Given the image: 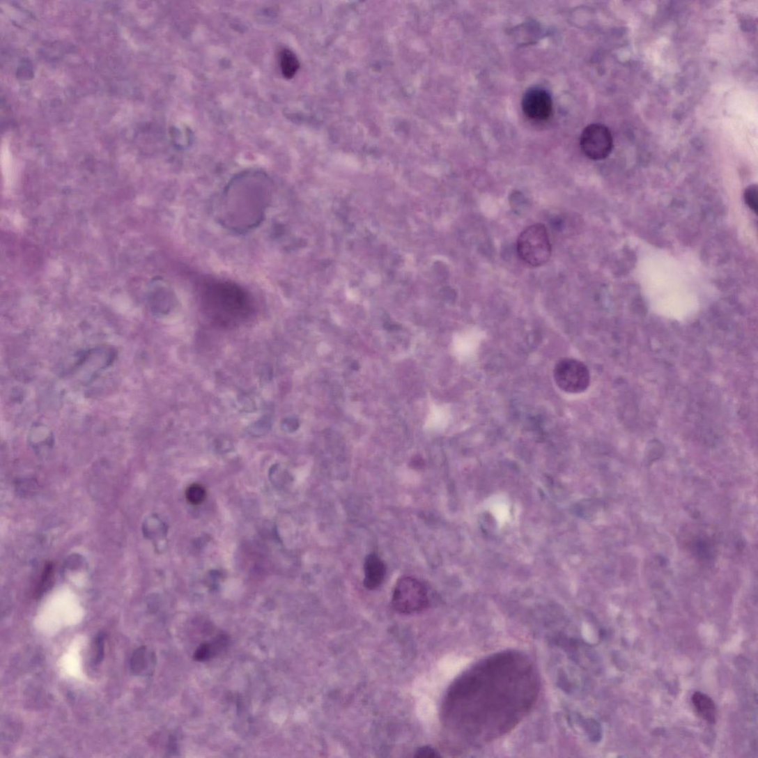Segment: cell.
Listing matches in <instances>:
<instances>
[{
  "mask_svg": "<svg viewBox=\"0 0 758 758\" xmlns=\"http://www.w3.org/2000/svg\"><path fill=\"white\" fill-rule=\"evenodd\" d=\"M186 497L190 503L194 505L200 504L205 500L206 490L203 486L193 484L187 488Z\"/></svg>",
  "mask_w": 758,
  "mask_h": 758,
  "instance_id": "2e32d148",
  "label": "cell"
},
{
  "mask_svg": "<svg viewBox=\"0 0 758 758\" xmlns=\"http://www.w3.org/2000/svg\"><path fill=\"white\" fill-rule=\"evenodd\" d=\"M54 573V566L52 564H47L42 573V575L40 579L38 587L34 591V597L40 598L45 592L49 589L52 582Z\"/></svg>",
  "mask_w": 758,
  "mask_h": 758,
  "instance_id": "9a60e30c",
  "label": "cell"
},
{
  "mask_svg": "<svg viewBox=\"0 0 758 758\" xmlns=\"http://www.w3.org/2000/svg\"><path fill=\"white\" fill-rule=\"evenodd\" d=\"M580 146L585 155L591 160L606 159L613 148L612 133L602 124L589 125L580 135Z\"/></svg>",
  "mask_w": 758,
  "mask_h": 758,
  "instance_id": "52a82bcc",
  "label": "cell"
},
{
  "mask_svg": "<svg viewBox=\"0 0 758 758\" xmlns=\"http://www.w3.org/2000/svg\"><path fill=\"white\" fill-rule=\"evenodd\" d=\"M93 662L94 665H100L105 655V635L100 634L94 640L93 645Z\"/></svg>",
  "mask_w": 758,
  "mask_h": 758,
  "instance_id": "e0dca14e",
  "label": "cell"
},
{
  "mask_svg": "<svg viewBox=\"0 0 758 758\" xmlns=\"http://www.w3.org/2000/svg\"><path fill=\"white\" fill-rule=\"evenodd\" d=\"M429 605L428 592L416 578L403 577L398 580L392 596V606L399 613L411 614Z\"/></svg>",
  "mask_w": 758,
  "mask_h": 758,
  "instance_id": "5b68a950",
  "label": "cell"
},
{
  "mask_svg": "<svg viewBox=\"0 0 758 758\" xmlns=\"http://www.w3.org/2000/svg\"><path fill=\"white\" fill-rule=\"evenodd\" d=\"M552 245L544 224L530 225L518 236L517 252L528 265L538 268L546 264L552 256Z\"/></svg>",
  "mask_w": 758,
  "mask_h": 758,
  "instance_id": "277c9868",
  "label": "cell"
},
{
  "mask_svg": "<svg viewBox=\"0 0 758 758\" xmlns=\"http://www.w3.org/2000/svg\"><path fill=\"white\" fill-rule=\"evenodd\" d=\"M226 640L224 636H219L215 642L201 646L196 651L195 658L198 660H206L215 656L218 651L226 645Z\"/></svg>",
  "mask_w": 758,
  "mask_h": 758,
  "instance_id": "4fadbf2b",
  "label": "cell"
},
{
  "mask_svg": "<svg viewBox=\"0 0 758 758\" xmlns=\"http://www.w3.org/2000/svg\"><path fill=\"white\" fill-rule=\"evenodd\" d=\"M385 575L383 561L375 553L367 555L364 562V587L369 590L377 589L383 583Z\"/></svg>",
  "mask_w": 758,
  "mask_h": 758,
  "instance_id": "9c48e42d",
  "label": "cell"
},
{
  "mask_svg": "<svg viewBox=\"0 0 758 758\" xmlns=\"http://www.w3.org/2000/svg\"><path fill=\"white\" fill-rule=\"evenodd\" d=\"M745 203L755 213L757 212V187L751 185L746 188L744 193Z\"/></svg>",
  "mask_w": 758,
  "mask_h": 758,
  "instance_id": "ac0fdd59",
  "label": "cell"
},
{
  "mask_svg": "<svg viewBox=\"0 0 758 758\" xmlns=\"http://www.w3.org/2000/svg\"><path fill=\"white\" fill-rule=\"evenodd\" d=\"M693 552L702 560H710L713 555V548L709 539L698 537L693 541Z\"/></svg>",
  "mask_w": 758,
  "mask_h": 758,
  "instance_id": "5bb4252c",
  "label": "cell"
},
{
  "mask_svg": "<svg viewBox=\"0 0 758 758\" xmlns=\"http://www.w3.org/2000/svg\"><path fill=\"white\" fill-rule=\"evenodd\" d=\"M553 373L557 386L566 393H583L590 384L587 366L574 359L560 360L555 366Z\"/></svg>",
  "mask_w": 758,
  "mask_h": 758,
  "instance_id": "8992f818",
  "label": "cell"
},
{
  "mask_svg": "<svg viewBox=\"0 0 758 758\" xmlns=\"http://www.w3.org/2000/svg\"><path fill=\"white\" fill-rule=\"evenodd\" d=\"M274 187L263 172L251 171L236 175L217 196L213 215L230 232L240 235L251 232L265 221Z\"/></svg>",
  "mask_w": 758,
  "mask_h": 758,
  "instance_id": "7a4b0ae2",
  "label": "cell"
},
{
  "mask_svg": "<svg viewBox=\"0 0 758 758\" xmlns=\"http://www.w3.org/2000/svg\"><path fill=\"white\" fill-rule=\"evenodd\" d=\"M521 108L529 120L536 123L546 122L553 114V102L550 93L544 88L528 89L521 101Z\"/></svg>",
  "mask_w": 758,
  "mask_h": 758,
  "instance_id": "ba28073f",
  "label": "cell"
},
{
  "mask_svg": "<svg viewBox=\"0 0 758 758\" xmlns=\"http://www.w3.org/2000/svg\"><path fill=\"white\" fill-rule=\"evenodd\" d=\"M201 305L205 314L219 326L240 325L254 312L251 295L235 283L229 281H208L201 290Z\"/></svg>",
  "mask_w": 758,
  "mask_h": 758,
  "instance_id": "3957f363",
  "label": "cell"
},
{
  "mask_svg": "<svg viewBox=\"0 0 758 758\" xmlns=\"http://www.w3.org/2000/svg\"><path fill=\"white\" fill-rule=\"evenodd\" d=\"M692 702L699 716L709 724H715L716 707L712 698L703 693L696 692L693 695Z\"/></svg>",
  "mask_w": 758,
  "mask_h": 758,
  "instance_id": "8fae6325",
  "label": "cell"
},
{
  "mask_svg": "<svg viewBox=\"0 0 758 758\" xmlns=\"http://www.w3.org/2000/svg\"><path fill=\"white\" fill-rule=\"evenodd\" d=\"M155 665V654L146 647H141L135 650L130 661V669L137 676L152 674Z\"/></svg>",
  "mask_w": 758,
  "mask_h": 758,
  "instance_id": "30bf717a",
  "label": "cell"
},
{
  "mask_svg": "<svg viewBox=\"0 0 758 758\" xmlns=\"http://www.w3.org/2000/svg\"><path fill=\"white\" fill-rule=\"evenodd\" d=\"M281 72L286 79H292L300 68L297 57L289 50H284L280 54Z\"/></svg>",
  "mask_w": 758,
  "mask_h": 758,
  "instance_id": "7c38bea8",
  "label": "cell"
},
{
  "mask_svg": "<svg viewBox=\"0 0 758 758\" xmlns=\"http://www.w3.org/2000/svg\"><path fill=\"white\" fill-rule=\"evenodd\" d=\"M539 693L531 660L518 651H502L479 661L453 683L443 704V724L460 744L482 745L516 728Z\"/></svg>",
  "mask_w": 758,
  "mask_h": 758,
  "instance_id": "6da1fadb",
  "label": "cell"
},
{
  "mask_svg": "<svg viewBox=\"0 0 758 758\" xmlns=\"http://www.w3.org/2000/svg\"><path fill=\"white\" fill-rule=\"evenodd\" d=\"M440 756V755H438L434 749L430 748V746H424V748L419 749L417 754L415 755V757L423 758H434Z\"/></svg>",
  "mask_w": 758,
  "mask_h": 758,
  "instance_id": "d6986e66",
  "label": "cell"
}]
</instances>
